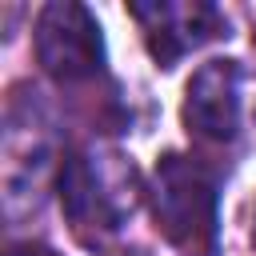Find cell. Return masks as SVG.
I'll return each mask as SVG.
<instances>
[{
	"label": "cell",
	"mask_w": 256,
	"mask_h": 256,
	"mask_svg": "<svg viewBox=\"0 0 256 256\" xmlns=\"http://www.w3.org/2000/svg\"><path fill=\"white\" fill-rule=\"evenodd\" d=\"M144 196L156 228L180 256H220V184L208 164L164 152Z\"/></svg>",
	"instance_id": "1"
},
{
	"label": "cell",
	"mask_w": 256,
	"mask_h": 256,
	"mask_svg": "<svg viewBox=\"0 0 256 256\" xmlns=\"http://www.w3.org/2000/svg\"><path fill=\"white\" fill-rule=\"evenodd\" d=\"M56 192L68 224L88 240H112L136 212L140 200V176L120 152L104 148H76L60 160Z\"/></svg>",
	"instance_id": "2"
},
{
	"label": "cell",
	"mask_w": 256,
	"mask_h": 256,
	"mask_svg": "<svg viewBox=\"0 0 256 256\" xmlns=\"http://www.w3.org/2000/svg\"><path fill=\"white\" fill-rule=\"evenodd\" d=\"M36 60L56 84H80L104 72L100 20L76 0H52L36 16Z\"/></svg>",
	"instance_id": "3"
},
{
	"label": "cell",
	"mask_w": 256,
	"mask_h": 256,
	"mask_svg": "<svg viewBox=\"0 0 256 256\" xmlns=\"http://www.w3.org/2000/svg\"><path fill=\"white\" fill-rule=\"evenodd\" d=\"M52 120L44 112V104L32 96H12L8 100V120H4V208L8 216L20 212V196L40 200L44 176L52 168Z\"/></svg>",
	"instance_id": "4"
},
{
	"label": "cell",
	"mask_w": 256,
	"mask_h": 256,
	"mask_svg": "<svg viewBox=\"0 0 256 256\" xmlns=\"http://www.w3.org/2000/svg\"><path fill=\"white\" fill-rule=\"evenodd\" d=\"M132 20L144 32V44L156 68H176L196 48L228 36V16L208 0H160V4H132Z\"/></svg>",
	"instance_id": "5"
},
{
	"label": "cell",
	"mask_w": 256,
	"mask_h": 256,
	"mask_svg": "<svg viewBox=\"0 0 256 256\" xmlns=\"http://www.w3.org/2000/svg\"><path fill=\"white\" fill-rule=\"evenodd\" d=\"M244 124V68L240 60H208L184 88V128L204 144H232Z\"/></svg>",
	"instance_id": "6"
},
{
	"label": "cell",
	"mask_w": 256,
	"mask_h": 256,
	"mask_svg": "<svg viewBox=\"0 0 256 256\" xmlns=\"http://www.w3.org/2000/svg\"><path fill=\"white\" fill-rule=\"evenodd\" d=\"M4 256H60L56 248H48V244H36V240H24V244H12Z\"/></svg>",
	"instance_id": "7"
},
{
	"label": "cell",
	"mask_w": 256,
	"mask_h": 256,
	"mask_svg": "<svg viewBox=\"0 0 256 256\" xmlns=\"http://www.w3.org/2000/svg\"><path fill=\"white\" fill-rule=\"evenodd\" d=\"M252 240H256V228H252Z\"/></svg>",
	"instance_id": "8"
}]
</instances>
